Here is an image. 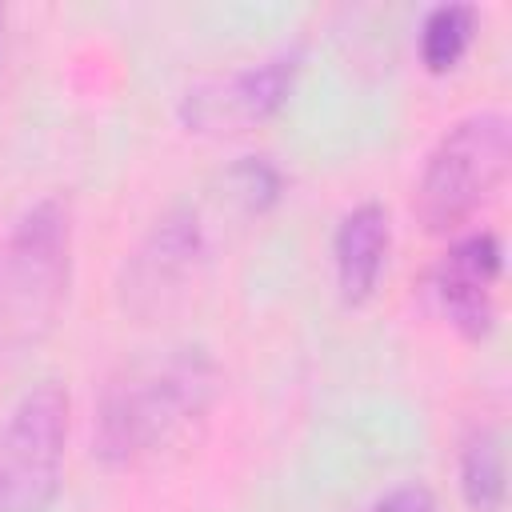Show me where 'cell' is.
I'll return each instance as SVG.
<instances>
[{
	"label": "cell",
	"mask_w": 512,
	"mask_h": 512,
	"mask_svg": "<svg viewBox=\"0 0 512 512\" xmlns=\"http://www.w3.org/2000/svg\"><path fill=\"white\" fill-rule=\"evenodd\" d=\"M212 400V364L200 348H168L128 364L100 396L96 456L140 464L176 444Z\"/></svg>",
	"instance_id": "obj_1"
},
{
	"label": "cell",
	"mask_w": 512,
	"mask_h": 512,
	"mask_svg": "<svg viewBox=\"0 0 512 512\" xmlns=\"http://www.w3.org/2000/svg\"><path fill=\"white\" fill-rule=\"evenodd\" d=\"M72 280V220L56 196L36 200L0 244V356L36 348L60 320Z\"/></svg>",
	"instance_id": "obj_2"
},
{
	"label": "cell",
	"mask_w": 512,
	"mask_h": 512,
	"mask_svg": "<svg viewBox=\"0 0 512 512\" xmlns=\"http://www.w3.org/2000/svg\"><path fill=\"white\" fill-rule=\"evenodd\" d=\"M512 160V128L500 112H472L456 120L420 172L416 216L428 232H452L476 216L504 184Z\"/></svg>",
	"instance_id": "obj_3"
},
{
	"label": "cell",
	"mask_w": 512,
	"mask_h": 512,
	"mask_svg": "<svg viewBox=\"0 0 512 512\" xmlns=\"http://www.w3.org/2000/svg\"><path fill=\"white\" fill-rule=\"evenodd\" d=\"M68 440V392L32 384L0 424V512H48L60 492Z\"/></svg>",
	"instance_id": "obj_4"
},
{
	"label": "cell",
	"mask_w": 512,
	"mask_h": 512,
	"mask_svg": "<svg viewBox=\"0 0 512 512\" xmlns=\"http://www.w3.org/2000/svg\"><path fill=\"white\" fill-rule=\"evenodd\" d=\"M200 252L204 232L188 208H176L164 220H156V228L144 236V244L124 268V304H132L136 312L160 308L196 272Z\"/></svg>",
	"instance_id": "obj_5"
},
{
	"label": "cell",
	"mask_w": 512,
	"mask_h": 512,
	"mask_svg": "<svg viewBox=\"0 0 512 512\" xmlns=\"http://www.w3.org/2000/svg\"><path fill=\"white\" fill-rule=\"evenodd\" d=\"M296 76V52H276L252 68L232 72L228 80H208L188 92L184 112L196 128H220V124H252L272 116Z\"/></svg>",
	"instance_id": "obj_6"
},
{
	"label": "cell",
	"mask_w": 512,
	"mask_h": 512,
	"mask_svg": "<svg viewBox=\"0 0 512 512\" xmlns=\"http://www.w3.org/2000/svg\"><path fill=\"white\" fill-rule=\"evenodd\" d=\"M496 280H500V240L492 232H472L444 252L436 268V300L464 336H484L492 328Z\"/></svg>",
	"instance_id": "obj_7"
},
{
	"label": "cell",
	"mask_w": 512,
	"mask_h": 512,
	"mask_svg": "<svg viewBox=\"0 0 512 512\" xmlns=\"http://www.w3.org/2000/svg\"><path fill=\"white\" fill-rule=\"evenodd\" d=\"M332 256H336L340 296L348 304L368 300L380 272H384V256H388V212L380 204L352 208L336 228Z\"/></svg>",
	"instance_id": "obj_8"
},
{
	"label": "cell",
	"mask_w": 512,
	"mask_h": 512,
	"mask_svg": "<svg viewBox=\"0 0 512 512\" xmlns=\"http://www.w3.org/2000/svg\"><path fill=\"white\" fill-rule=\"evenodd\" d=\"M460 492L472 512L504 508V440L492 428H476L460 448Z\"/></svg>",
	"instance_id": "obj_9"
},
{
	"label": "cell",
	"mask_w": 512,
	"mask_h": 512,
	"mask_svg": "<svg viewBox=\"0 0 512 512\" xmlns=\"http://www.w3.org/2000/svg\"><path fill=\"white\" fill-rule=\"evenodd\" d=\"M476 32V12L468 4H436L420 24V56L432 72L456 68Z\"/></svg>",
	"instance_id": "obj_10"
},
{
	"label": "cell",
	"mask_w": 512,
	"mask_h": 512,
	"mask_svg": "<svg viewBox=\"0 0 512 512\" xmlns=\"http://www.w3.org/2000/svg\"><path fill=\"white\" fill-rule=\"evenodd\" d=\"M368 512H436V500L424 484H400V488L384 492Z\"/></svg>",
	"instance_id": "obj_11"
}]
</instances>
